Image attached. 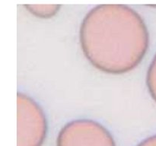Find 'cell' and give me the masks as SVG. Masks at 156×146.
<instances>
[{
  "label": "cell",
  "mask_w": 156,
  "mask_h": 146,
  "mask_svg": "<svg viewBox=\"0 0 156 146\" xmlns=\"http://www.w3.org/2000/svg\"><path fill=\"white\" fill-rule=\"evenodd\" d=\"M79 43L88 62L101 72L120 75L143 62L149 36L136 15L124 10H99L85 21Z\"/></svg>",
  "instance_id": "obj_1"
},
{
  "label": "cell",
  "mask_w": 156,
  "mask_h": 146,
  "mask_svg": "<svg viewBox=\"0 0 156 146\" xmlns=\"http://www.w3.org/2000/svg\"><path fill=\"white\" fill-rule=\"evenodd\" d=\"M48 134L44 109L34 98L18 93V146H43Z\"/></svg>",
  "instance_id": "obj_2"
},
{
  "label": "cell",
  "mask_w": 156,
  "mask_h": 146,
  "mask_svg": "<svg viewBox=\"0 0 156 146\" xmlns=\"http://www.w3.org/2000/svg\"><path fill=\"white\" fill-rule=\"evenodd\" d=\"M56 146H117L112 133L99 122L81 118L66 123L58 132Z\"/></svg>",
  "instance_id": "obj_3"
},
{
  "label": "cell",
  "mask_w": 156,
  "mask_h": 146,
  "mask_svg": "<svg viewBox=\"0 0 156 146\" xmlns=\"http://www.w3.org/2000/svg\"><path fill=\"white\" fill-rule=\"evenodd\" d=\"M146 84L149 95L156 103V53L148 67L146 75Z\"/></svg>",
  "instance_id": "obj_4"
},
{
  "label": "cell",
  "mask_w": 156,
  "mask_h": 146,
  "mask_svg": "<svg viewBox=\"0 0 156 146\" xmlns=\"http://www.w3.org/2000/svg\"><path fill=\"white\" fill-rule=\"evenodd\" d=\"M136 146H156V134L144 138Z\"/></svg>",
  "instance_id": "obj_5"
}]
</instances>
